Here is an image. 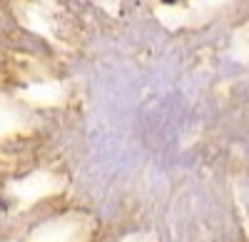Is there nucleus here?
<instances>
[{
  "instance_id": "f257e3e1",
  "label": "nucleus",
  "mask_w": 249,
  "mask_h": 242,
  "mask_svg": "<svg viewBox=\"0 0 249 242\" xmlns=\"http://www.w3.org/2000/svg\"><path fill=\"white\" fill-rule=\"evenodd\" d=\"M164 3H172V0H164Z\"/></svg>"
}]
</instances>
